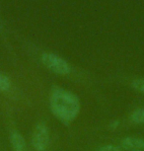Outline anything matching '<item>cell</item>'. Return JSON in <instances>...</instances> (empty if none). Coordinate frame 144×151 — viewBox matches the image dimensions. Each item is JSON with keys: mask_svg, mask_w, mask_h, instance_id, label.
Segmentation results:
<instances>
[{"mask_svg": "<svg viewBox=\"0 0 144 151\" xmlns=\"http://www.w3.org/2000/svg\"><path fill=\"white\" fill-rule=\"evenodd\" d=\"M49 106L55 118L64 124L74 121L81 109L78 97L62 88H54L52 90L49 97Z\"/></svg>", "mask_w": 144, "mask_h": 151, "instance_id": "obj_1", "label": "cell"}, {"mask_svg": "<svg viewBox=\"0 0 144 151\" xmlns=\"http://www.w3.org/2000/svg\"><path fill=\"white\" fill-rule=\"evenodd\" d=\"M41 60L47 69L59 75H68L71 72V67L68 62L55 53L44 52L41 56Z\"/></svg>", "mask_w": 144, "mask_h": 151, "instance_id": "obj_2", "label": "cell"}, {"mask_svg": "<svg viewBox=\"0 0 144 151\" xmlns=\"http://www.w3.org/2000/svg\"><path fill=\"white\" fill-rule=\"evenodd\" d=\"M49 142V132L44 122L36 125L32 136V144L37 151H44Z\"/></svg>", "mask_w": 144, "mask_h": 151, "instance_id": "obj_3", "label": "cell"}, {"mask_svg": "<svg viewBox=\"0 0 144 151\" xmlns=\"http://www.w3.org/2000/svg\"><path fill=\"white\" fill-rule=\"evenodd\" d=\"M120 147L123 151H144V139L135 136L123 138Z\"/></svg>", "mask_w": 144, "mask_h": 151, "instance_id": "obj_4", "label": "cell"}, {"mask_svg": "<svg viewBox=\"0 0 144 151\" xmlns=\"http://www.w3.org/2000/svg\"><path fill=\"white\" fill-rule=\"evenodd\" d=\"M10 141L12 144L14 151H28L25 138L21 133L18 132H14L10 135Z\"/></svg>", "mask_w": 144, "mask_h": 151, "instance_id": "obj_5", "label": "cell"}, {"mask_svg": "<svg viewBox=\"0 0 144 151\" xmlns=\"http://www.w3.org/2000/svg\"><path fill=\"white\" fill-rule=\"evenodd\" d=\"M129 119L134 124H144V108H140V109L134 110L133 112L130 114Z\"/></svg>", "mask_w": 144, "mask_h": 151, "instance_id": "obj_6", "label": "cell"}, {"mask_svg": "<svg viewBox=\"0 0 144 151\" xmlns=\"http://www.w3.org/2000/svg\"><path fill=\"white\" fill-rule=\"evenodd\" d=\"M11 87H12V83L9 77L0 72V92H8Z\"/></svg>", "mask_w": 144, "mask_h": 151, "instance_id": "obj_7", "label": "cell"}, {"mask_svg": "<svg viewBox=\"0 0 144 151\" xmlns=\"http://www.w3.org/2000/svg\"><path fill=\"white\" fill-rule=\"evenodd\" d=\"M131 87L138 92L144 94V78H136L132 80Z\"/></svg>", "mask_w": 144, "mask_h": 151, "instance_id": "obj_8", "label": "cell"}, {"mask_svg": "<svg viewBox=\"0 0 144 151\" xmlns=\"http://www.w3.org/2000/svg\"><path fill=\"white\" fill-rule=\"evenodd\" d=\"M97 151H123V148L120 146H115V145L112 144H107L103 145V146L99 147Z\"/></svg>", "mask_w": 144, "mask_h": 151, "instance_id": "obj_9", "label": "cell"}, {"mask_svg": "<svg viewBox=\"0 0 144 151\" xmlns=\"http://www.w3.org/2000/svg\"><path fill=\"white\" fill-rule=\"evenodd\" d=\"M118 125H120V122H118V121H114L112 122H111V127L112 129H117Z\"/></svg>", "mask_w": 144, "mask_h": 151, "instance_id": "obj_10", "label": "cell"}]
</instances>
